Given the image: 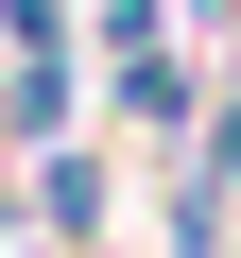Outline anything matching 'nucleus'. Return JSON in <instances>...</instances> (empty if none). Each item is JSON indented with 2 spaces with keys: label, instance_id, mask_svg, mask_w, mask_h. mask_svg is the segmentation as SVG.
<instances>
[{
  "label": "nucleus",
  "instance_id": "nucleus-1",
  "mask_svg": "<svg viewBox=\"0 0 241 258\" xmlns=\"http://www.w3.org/2000/svg\"><path fill=\"white\" fill-rule=\"evenodd\" d=\"M35 224H52V241H103V155L52 138V155H35Z\"/></svg>",
  "mask_w": 241,
  "mask_h": 258
}]
</instances>
